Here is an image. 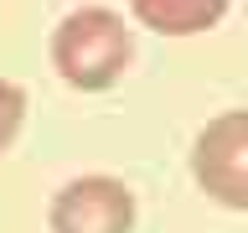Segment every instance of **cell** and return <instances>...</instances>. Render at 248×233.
<instances>
[{
    "label": "cell",
    "instance_id": "obj_2",
    "mask_svg": "<svg viewBox=\"0 0 248 233\" xmlns=\"http://www.w3.org/2000/svg\"><path fill=\"white\" fill-rule=\"evenodd\" d=\"M191 182L232 213H248V109H222L191 140Z\"/></svg>",
    "mask_w": 248,
    "mask_h": 233
},
{
    "label": "cell",
    "instance_id": "obj_5",
    "mask_svg": "<svg viewBox=\"0 0 248 233\" xmlns=\"http://www.w3.org/2000/svg\"><path fill=\"white\" fill-rule=\"evenodd\" d=\"M21 119H26V93H21V83H16V78H0V155L16 145Z\"/></svg>",
    "mask_w": 248,
    "mask_h": 233
},
{
    "label": "cell",
    "instance_id": "obj_1",
    "mask_svg": "<svg viewBox=\"0 0 248 233\" xmlns=\"http://www.w3.org/2000/svg\"><path fill=\"white\" fill-rule=\"evenodd\" d=\"M135 62V26L108 5H78L52 31V67L67 88L104 93Z\"/></svg>",
    "mask_w": 248,
    "mask_h": 233
},
{
    "label": "cell",
    "instance_id": "obj_3",
    "mask_svg": "<svg viewBox=\"0 0 248 233\" xmlns=\"http://www.w3.org/2000/svg\"><path fill=\"white\" fill-rule=\"evenodd\" d=\"M135 192L129 182L108 176V171H88L73 176L52 192L46 207V228L52 233H135Z\"/></svg>",
    "mask_w": 248,
    "mask_h": 233
},
{
    "label": "cell",
    "instance_id": "obj_4",
    "mask_svg": "<svg viewBox=\"0 0 248 233\" xmlns=\"http://www.w3.org/2000/svg\"><path fill=\"white\" fill-rule=\"evenodd\" d=\"M228 5L232 0H129V16L155 36H202L222 26Z\"/></svg>",
    "mask_w": 248,
    "mask_h": 233
}]
</instances>
